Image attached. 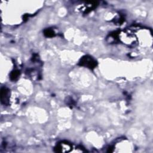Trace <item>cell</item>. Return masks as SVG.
I'll list each match as a JSON object with an SVG mask.
<instances>
[{
    "mask_svg": "<svg viewBox=\"0 0 153 153\" xmlns=\"http://www.w3.org/2000/svg\"><path fill=\"white\" fill-rule=\"evenodd\" d=\"M118 39L121 42L131 48L136 47L138 44V40L136 36L133 33L127 30L118 32Z\"/></svg>",
    "mask_w": 153,
    "mask_h": 153,
    "instance_id": "1",
    "label": "cell"
},
{
    "mask_svg": "<svg viewBox=\"0 0 153 153\" xmlns=\"http://www.w3.org/2000/svg\"><path fill=\"white\" fill-rule=\"evenodd\" d=\"M79 65L80 66L88 68L90 69H93L96 67L97 63L92 57L86 55L81 57L79 62Z\"/></svg>",
    "mask_w": 153,
    "mask_h": 153,
    "instance_id": "2",
    "label": "cell"
},
{
    "mask_svg": "<svg viewBox=\"0 0 153 153\" xmlns=\"http://www.w3.org/2000/svg\"><path fill=\"white\" fill-rule=\"evenodd\" d=\"M72 146L71 143L68 142H61L56 146L54 149L57 152H69Z\"/></svg>",
    "mask_w": 153,
    "mask_h": 153,
    "instance_id": "3",
    "label": "cell"
},
{
    "mask_svg": "<svg viewBox=\"0 0 153 153\" xmlns=\"http://www.w3.org/2000/svg\"><path fill=\"white\" fill-rule=\"evenodd\" d=\"M10 92L9 89L6 87H2L1 89V101L5 105L9 104Z\"/></svg>",
    "mask_w": 153,
    "mask_h": 153,
    "instance_id": "4",
    "label": "cell"
},
{
    "mask_svg": "<svg viewBox=\"0 0 153 153\" xmlns=\"http://www.w3.org/2000/svg\"><path fill=\"white\" fill-rule=\"evenodd\" d=\"M44 35L48 38H51L55 36L56 33L53 29L47 28L44 30Z\"/></svg>",
    "mask_w": 153,
    "mask_h": 153,
    "instance_id": "5",
    "label": "cell"
},
{
    "mask_svg": "<svg viewBox=\"0 0 153 153\" xmlns=\"http://www.w3.org/2000/svg\"><path fill=\"white\" fill-rule=\"evenodd\" d=\"M19 75H20V71L17 69H14L13 71H11L10 77L12 81H15L18 78Z\"/></svg>",
    "mask_w": 153,
    "mask_h": 153,
    "instance_id": "6",
    "label": "cell"
}]
</instances>
